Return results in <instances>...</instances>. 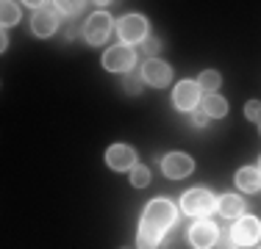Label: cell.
Segmentation results:
<instances>
[{
    "label": "cell",
    "mask_w": 261,
    "mask_h": 249,
    "mask_svg": "<svg viewBox=\"0 0 261 249\" xmlns=\"http://www.w3.org/2000/svg\"><path fill=\"white\" fill-rule=\"evenodd\" d=\"M175 219H178V210H175V205H172L167 197L150 199V202L145 205V213H142V222L153 224V227L164 230V233L175 224Z\"/></svg>",
    "instance_id": "1"
},
{
    "label": "cell",
    "mask_w": 261,
    "mask_h": 249,
    "mask_svg": "<svg viewBox=\"0 0 261 249\" xmlns=\"http://www.w3.org/2000/svg\"><path fill=\"white\" fill-rule=\"evenodd\" d=\"M214 208H217V197L206 189H189L181 197V210L186 216H195V219H206Z\"/></svg>",
    "instance_id": "2"
},
{
    "label": "cell",
    "mask_w": 261,
    "mask_h": 249,
    "mask_svg": "<svg viewBox=\"0 0 261 249\" xmlns=\"http://www.w3.org/2000/svg\"><path fill=\"white\" fill-rule=\"evenodd\" d=\"M111 28H114V22H111L109 11H95V14H89L84 22V39L89 42V45L100 47L111 36Z\"/></svg>",
    "instance_id": "3"
},
{
    "label": "cell",
    "mask_w": 261,
    "mask_h": 249,
    "mask_svg": "<svg viewBox=\"0 0 261 249\" xmlns=\"http://www.w3.org/2000/svg\"><path fill=\"white\" fill-rule=\"evenodd\" d=\"M233 246H256L261 241V219L256 216H239L231 227Z\"/></svg>",
    "instance_id": "4"
},
{
    "label": "cell",
    "mask_w": 261,
    "mask_h": 249,
    "mask_svg": "<svg viewBox=\"0 0 261 249\" xmlns=\"http://www.w3.org/2000/svg\"><path fill=\"white\" fill-rule=\"evenodd\" d=\"M147 30H150V25L142 14H125L120 17V22H117V34H120L122 45H136V42H145L147 39Z\"/></svg>",
    "instance_id": "5"
},
{
    "label": "cell",
    "mask_w": 261,
    "mask_h": 249,
    "mask_svg": "<svg viewBox=\"0 0 261 249\" xmlns=\"http://www.w3.org/2000/svg\"><path fill=\"white\" fill-rule=\"evenodd\" d=\"M186 241L192 244V249H211V246H217V241H220V230H217L214 222L197 219L189 230H186Z\"/></svg>",
    "instance_id": "6"
},
{
    "label": "cell",
    "mask_w": 261,
    "mask_h": 249,
    "mask_svg": "<svg viewBox=\"0 0 261 249\" xmlns=\"http://www.w3.org/2000/svg\"><path fill=\"white\" fill-rule=\"evenodd\" d=\"M134 64H136V53H134L128 45L109 47V50L103 53V67H106L109 72H117V75L130 72V70H134Z\"/></svg>",
    "instance_id": "7"
},
{
    "label": "cell",
    "mask_w": 261,
    "mask_h": 249,
    "mask_svg": "<svg viewBox=\"0 0 261 249\" xmlns=\"http://www.w3.org/2000/svg\"><path fill=\"white\" fill-rule=\"evenodd\" d=\"M161 172L170 180H184L195 172V161L186 152H167L164 158H161Z\"/></svg>",
    "instance_id": "8"
},
{
    "label": "cell",
    "mask_w": 261,
    "mask_h": 249,
    "mask_svg": "<svg viewBox=\"0 0 261 249\" xmlns=\"http://www.w3.org/2000/svg\"><path fill=\"white\" fill-rule=\"evenodd\" d=\"M142 80L150 83L153 89H164L172 80V67L161 58H147L145 64H142Z\"/></svg>",
    "instance_id": "9"
},
{
    "label": "cell",
    "mask_w": 261,
    "mask_h": 249,
    "mask_svg": "<svg viewBox=\"0 0 261 249\" xmlns=\"http://www.w3.org/2000/svg\"><path fill=\"white\" fill-rule=\"evenodd\" d=\"M200 91L203 89L197 86V80H181L172 91V105L178 111H195L197 103H200Z\"/></svg>",
    "instance_id": "10"
},
{
    "label": "cell",
    "mask_w": 261,
    "mask_h": 249,
    "mask_svg": "<svg viewBox=\"0 0 261 249\" xmlns=\"http://www.w3.org/2000/svg\"><path fill=\"white\" fill-rule=\"evenodd\" d=\"M106 164L114 172H130L136 166V149L128 144H111L106 149Z\"/></svg>",
    "instance_id": "11"
},
{
    "label": "cell",
    "mask_w": 261,
    "mask_h": 249,
    "mask_svg": "<svg viewBox=\"0 0 261 249\" xmlns=\"http://www.w3.org/2000/svg\"><path fill=\"white\" fill-rule=\"evenodd\" d=\"M56 28H59V14L53 9H36L34 17H31V30L36 36H53Z\"/></svg>",
    "instance_id": "12"
},
{
    "label": "cell",
    "mask_w": 261,
    "mask_h": 249,
    "mask_svg": "<svg viewBox=\"0 0 261 249\" xmlns=\"http://www.w3.org/2000/svg\"><path fill=\"white\" fill-rule=\"evenodd\" d=\"M161 238H164V230L153 227V224L142 222L139 230H136V249H159Z\"/></svg>",
    "instance_id": "13"
},
{
    "label": "cell",
    "mask_w": 261,
    "mask_h": 249,
    "mask_svg": "<svg viewBox=\"0 0 261 249\" xmlns=\"http://www.w3.org/2000/svg\"><path fill=\"white\" fill-rule=\"evenodd\" d=\"M233 183L239 185V191H245V194H256V191H261V172L256 166H242V169L236 172Z\"/></svg>",
    "instance_id": "14"
},
{
    "label": "cell",
    "mask_w": 261,
    "mask_h": 249,
    "mask_svg": "<svg viewBox=\"0 0 261 249\" xmlns=\"http://www.w3.org/2000/svg\"><path fill=\"white\" fill-rule=\"evenodd\" d=\"M245 208H247V202L239 194H222L217 199V210H220L225 219H239V216H245Z\"/></svg>",
    "instance_id": "15"
},
{
    "label": "cell",
    "mask_w": 261,
    "mask_h": 249,
    "mask_svg": "<svg viewBox=\"0 0 261 249\" xmlns=\"http://www.w3.org/2000/svg\"><path fill=\"white\" fill-rule=\"evenodd\" d=\"M203 111L208 114V119H222L228 114V100L222 95H206L203 97Z\"/></svg>",
    "instance_id": "16"
},
{
    "label": "cell",
    "mask_w": 261,
    "mask_h": 249,
    "mask_svg": "<svg viewBox=\"0 0 261 249\" xmlns=\"http://www.w3.org/2000/svg\"><path fill=\"white\" fill-rule=\"evenodd\" d=\"M197 86H200L203 91H208V95H217V89L222 86V75L217 70H203L200 78H197Z\"/></svg>",
    "instance_id": "17"
},
{
    "label": "cell",
    "mask_w": 261,
    "mask_h": 249,
    "mask_svg": "<svg viewBox=\"0 0 261 249\" xmlns=\"http://www.w3.org/2000/svg\"><path fill=\"white\" fill-rule=\"evenodd\" d=\"M20 22V6L11 3V0H6V3H0V25L3 28H11V25Z\"/></svg>",
    "instance_id": "18"
},
{
    "label": "cell",
    "mask_w": 261,
    "mask_h": 249,
    "mask_svg": "<svg viewBox=\"0 0 261 249\" xmlns=\"http://www.w3.org/2000/svg\"><path fill=\"white\" fill-rule=\"evenodd\" d=\"M150 180H153V174L147 166H142V164H136L134 169H130V183L136 185V189H145V185H150Z\"/></svg>",
    "instance_id": "19"
},
{
    "label": "cell",
    "mask_w": 261,
    "mask_h": 249,
    "mask_svg": "<svg viewBox=\"0 0 261 249\" xmlns=\"http://www.w3.org/2000/svg\"><path fill=\"white\" fill-rule=\"evenodd\" d=\"M245 116L250 122L261 124V100H247V103H245Z\"/></svg>",
    "instance_id": "20"
},
{
    "label": "cell",
    "mask_w": 261,
    "mask_h": 249,
    "mask_svg": "<svg viewBox=\"0 0 261 249\" xmlns=\"http://www.w3.org/2000/svg\"><path fill=\"white\" fill-rule=\"evenodd\" d=\"M142 45H145V53H147V58H153V55H156L159 50H161V39H156V36H147V39L142 42Z\"/></svg>",
    "instance_id": "21"
},
{
    "label": "cell",
    "mask_w": 261,
    "mask_h": 249,
    "mask_svg": "<svg viewBox=\"0 0 261 249\" xmlns=\"http://www.w3.org/2000/svg\"><path fill=\"white\" fill-rule=\"evenodd\" d=\"M122 86H125V91H130V95H139V91H142V78H136V75H128Z\"/></svg>",
    "instance_id": "22"
},
{
    "label": "cell",
    "mask_w": 261,
    "mask_h": 249,
    "mask_svg": "<svg viewBox=\"0 0 261 249\" xmlns=\"http://www.w3.org/2000/svg\"><path fill=\"white\" fill-rule=\"evenodd\" d=\"M192 122H195L197 128H203V124L208 122V114H206L203 108H195V111H192Z\"/></svg>",
    "instance_id": "23"
},
{
    "label": "cell",
    "mask_w": 261,
    "mask_h": 249,
    "mask_svg": "<svg viewBox=\"0 0 261 249\" xmlns=\"http://www.w3.org/2000/svg\"><path fill=\"white\" fill-rule=\"evenodd\" d=\"M59 9H61V14H78V11H81V3H61L59 6Z\"/></svg>",
    "instance_id": "24"
},
{
    "label": "cell",
    "mask_w": 261,
    "mask_h": 249,
    "mask_svg": "<svg viewBox=\"0 0 261 249\" xmlns=\"http://www.w3.org/2000/svg\"><path fill=\"white\" fill-rule=\"evenodd\" d=\"M217 244H220V249H231V246H233V241H231V235H228V238H220Z\"/></svg>",
    "instance_id": "25"
},
{
    "label": "cell",
    "mask_w": 261,
    "mask_h": 249,
    "mask_svg": "<svg viewBox=\"0 0 261 249\" xmlns=\"http://www.w3.org/2000/svg\"><path fill=\"white\" fill-rule=\"evenodd\" d=\"M258 172H261V164H258Z\"/></svg>",
    "instance_id": "26"
}]
</instances>
